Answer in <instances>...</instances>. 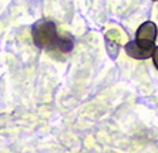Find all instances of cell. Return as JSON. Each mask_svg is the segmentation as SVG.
<instances>
[{
    "instance_id": "cell-5",
    "label": "cell",
    "mask_w": 158,
    "mask_h": 153,
    "mask_svg": "<svg viewBox=\"0 0 158 153\" xmlns=\"http://www.w3.org/2000/svg\"><path fill=\"white\" fill-rule=\"evenodd\" d=\"M152 60H154L155 67L158 69V46L155 47V50H154V55H152Z\"/></svg>"
},
{
    "instance_id": "cell-1",
    "label": "cell",
    "mask_w": 158,
    "mask_h": 153,
    "mask_svg": "<svg viewBox=\"0 0 158 153\" xmlns=\"http://www.w3.org/2000/svg\"><path fill=\"white\" fill-rule=\"evenodd\" d=\"M33 42L39 49L48 53H70L74 47L71 36H63L57 30V24L53 20H39L31 29Z\"/></svg>"
},
{
    "instance_id": "cell-4",
    "label": "cell",
    "mask_w": 158,
    "mask_h": 153,
    "mask_svg": "<svg viewBox=\"0 0 158 153\" xmlns=\"http://www.w3.org/2000/svg\"><path fill=\"white\" fill-rule=\"evenodd\" d=\"M124 39H125V34H124V32H121L120 29H110V30H108V32L106 33V40H107V43L115 45L117 47L123 45Z\"/></svg>"
},
{
    "instance_id": "cell-2",
    "label": "cell",
    "mask_w": 158,
    "mask_h": 153,
    "mask_svg": "<svg viewBox=\"0 0 158 153\" xmlns=\"http://www.w3.org/2000/svg\"><path fill=\"white\" fill-rule=\"evenodd\" d=\"M157 24L154 22L143 23L135 33V43L144 50H155V39H157Z\"/></svg>"
},
{
    "instance_id": "cell-3",
    "label": "cell",
    "mask_w": 158,
    "mask_h": 153,
    "mask_svg": "<svg viewBox=\"0 0 158 153\" xmlns=\"http://www.w3.org/2000/svg\"><path fill=\"white\" fill-rule=\"evenodd\" d=\"M124 50L130 57L137 59V60H145V59H148V57H152V55H154V50H144V49L138 47L135 40L125 43Z\"/></svg>"
},
{
    "instance_id": "cell-6",
    "label": "cell",
    "mask_w": 158,
    "mask_h": 153,
    "mask_svg": "<svg viewBox=\"0 0 158 153\" xmlns=\"http://www.w3.org/2000/svg\"><path fill=\"white\" fill-rule=\"evenodd\" d=\"M154 2H157V0H154Z\"/></svg>"
}]
</instances>
